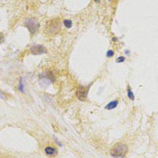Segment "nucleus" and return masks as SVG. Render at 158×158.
I'll return each mask as SVG.
<instances>
[{"label":"nucleus","instance_id":"f257e3e1","mask_svg":"<svg viewBox=\"0 0 158 158\" xmlns=\"http://www.w3.org/2000/svg\"><path fill=\"white\" fill-rule=\"evenodd\" d=\"M128 151V147L127 144L123 142H117L115 143L110 148V154L115 158H123Z\"/></svg>","mask_w":158,"mask_h":158},{"label":"nucleus","instance_id":"f03ea898","mask_svg":"<svg viewBox=\"0 0 158 158\" xmlns=\"http://www.w3.org/2000/svg\"><path fill=\"white\" fill-rule=\"evenodd\" d=\"M89 87H90V85L88 86L80 85L77 88L76 91V96L80 101H84L86 100Z\"/></svg>","mask_w":158,"mask_h":158},{"label":"nucleus","instance_id":"7ed1b4c3","mask_svg":"<svg viewBox=\"0 0 158 158\" xmlns=\"http://www.w3.org/2000/svg\"><path fill=\"white\" fill-rule=\"evenodd\" d=\"M25 25L31 34L35 33L39 28V23L37 20L35 18H30L27 19L25 22Z\"/></svg>","mask_w":158,"mask_h":158},{"label":"nucleus","instance_id":"20e7f679","mask_svg":"<svg viewBox=\"0 0 158 158\" xmlns=\"http://www.w3.org/2000/svg\"><path fill=\"white\" fill-rule=\"evenodd\" d=\"M30 52L33 55H40L44 53H46L47 52L46 49L41 44H36L34 45L30 49Z\"/></svg>","mask_w":158,"mask_h":158},{"label":"nucleus","instance_id":"39448f33","mask_svg":"<svg viewBox=\"0 0 158 158\" xmlns=\"http://www.w3.org/2000/svg\"><path fill=\"white\" fill-rule=\"evenodd\" d=\"M51 23H52L49 24L48 27V30H51V33H53L54 31L55 33L57 32L59 29V23L56 21H51Z\"/></svg>","mask_w":158,"mask_h":158},{"label":"nucleus","instance_id":"423d86ee","mask_svg":"<svg viewBox=\"0 0 158 158\" xmlns=\"http://www.w3.org/2000/svg\"><path fill=\"white\" fill-rule=\"evenodd\" d=\"M118 104V101L117 100H114L109 102L108 104H107L104 107V108L106 110H112L117 107Z\"/></svg>","mask_w":158,"mask_h":158},{"label":"nucleus","instance_id":"0eeeda50","mask_svg":"<svg viewBox=\"0 0 158 158\" xmlns=\"http://www.w3.org/2000/svg\"><path fill=\"white\" fill-rule=\"evenodd\" d=\"M44 152L47 155H49V156L56 155L57 152L56 149L53 147H51V146L46 147L44 149Z\"/></svg>","mask_w":158,"mask_h":158},{"label":"nucleus","instance_id":"6e6552de","mask_svg":"<svg viewBox=\"0 0 158 158\" xmlns=\"http://www.w3.org/2000/svg\"><path fill=\"white\" fill-rule=\"evenodd\" d=\"M19 90L22 92V93H25V87H24V84L23 82V78L21 77L19 81V86H18Z\"/></svg>","mask_w":158,"mask_h":158},{"label":"nucleus","instance_id":"1a4fd4ad","mask_svg":"<svg viewBox=\"0 0 158 158\" xmlns=\"http://www.w3.org/2000/svg\"><path fill=\"white\" fill-rule=\"evenodd\" d=\"M127 96L128 97V98L131 100V101H133L135 99V96L133 93L132 92L131 88L130 86H128L127 88Z\"/></svg>","mask_w":158,"mask_h":158},{"label":"nucleus","instance_id":"9d476101","mask_svg":"<svg viewBox=\"0 0 158 158\" xmlns=\"http://www.w3.org/2000/svg\"><path fill=\"white\" fill-rule=\"evenodd\" d=\"M64 25H65V27H66V28H70L71 27H72V20H69V19H65V20H64Z\"/></svg>","mask_w":158,"mask_h":158},{"label":"nucleus","instance_id":"9b49d317","mask_svg":"<svg viewBox=\"0 0 158 158\" xmlns=\"http://www.w3.org/2000/svg\"><path fill=\"white\" fill-rule=\"evenodd\" d=\"M124 60H125V57H123L122 56H120L116 59L117 62H123Z\"/></svg>","mask_w":158,"mask_h":158},{"label":"nucleus","instance_id":"f8f14e48","mask_svg":"<svg viewBox=\"0 0 158 158\" xmlns=\"http://www.w3.org/2000/svg\"><path fill=\"white\" fill-rule=\"evenodd\" d=\"M114 52L112 50H109L107 52V57H111V56H112L114 55Z\"/></svg>","mask_w":158,"mask_h":158},{"label":"nucleus","instance_id":"ddd939ff","mask_svg":"<svg viewBox=\"0 0 158 158\" xmlns=\"http://www.w3.org/2000/svg\"><path fill=\"white\" fill-rule=\"evenodd\" d=\"M0 98L2 99H4V100H6V97L4 96V94L3 93H2L1 92H0Z\"/></svg>","mask_w":158,"mask_h":158},{"label":"nucleus","instance_id":"4468645a","mask_svg":"<svg viewBox=\"0 0 158 158\" xmlns=\"http://www.w3.org/2000/svg\"><path fill=\"white\" fill-rule=\"evenodd\" d=\"M4 40V36H3V34H2L1 33H0V43H1Z\"/></svg>","mask_w":158,"mask_h":158}]
</instances>
